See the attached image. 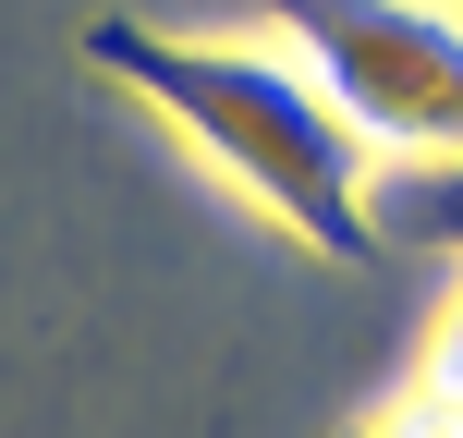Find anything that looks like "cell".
Here are the masks:
<instances>
[{"mask_svg":"<svg viewBox=\"0 0 463 438\" xmlns=\"http://www.w3.org/2000/svg\"><path fill=\"white\" fill-rule=\"evenodd\" d=\"M98 73L146 98L159 122H184L208 146V171L232 195H256L280 231H305L317 256H366L378 244V146L342 122V98L256 24V37H184V24H98Z\"/></svg>","mask_w":463,"mask_h":438,"instance_id":"obj_1","label":"cell"},{"mask_svg":"<svg viewBox=\"0 0 463 438\" xmlns=\"http://www.w3.org/2000/svg\"><path fill=\"white\" fill-rule=\"evenodd\" d=\"M280 49L342 98L378 159H463V13L451 0H256Z\"/></svg>","mask_w":463,"mask_h":438,"instance_id":"obj_2","label":"cell"},{"mask_svg":"<svg viewBox=\"0 0 463 438\" xmlns=\"http://www.w3.org/2000/svg\"><path fill=\"white\" fill-rule=\"evenodd\" d=\"M378 244L463 256V159H378Z\"/></svg>","mask_w":463,"mask_h":438,"instance_id":"obj_3","label":"cell"},{"mask_svg":"<svg viewBox=\"0 0 463 438\" xmlns=\"http://www.w3.org/2000/svg\"><path fill=\"white\" fill-rule=\"evenodd\" d=\"M451 13H463V0H451Z\"/></svg>","mask_w":463,"mask_h":438,"instance_id":"obj_4","label":"cell"}]
</instances>
